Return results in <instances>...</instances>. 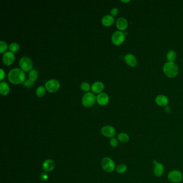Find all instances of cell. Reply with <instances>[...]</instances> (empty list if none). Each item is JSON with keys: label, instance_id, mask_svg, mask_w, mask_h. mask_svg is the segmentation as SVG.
I'll return each instance as SVG.
<instances>
[{"label": "cell", "instance_id": "603a6c76", "mask_svg": "<svg viewBox=\"0 0 183 183\" xmlns=\"http://www.w3.org/2000/svg\"><path fill=\"white\" fill-rule=\"evenodd\" d=\"M46 90L45 88H44V87L41 86L39 87L36 89V94L39 97H42L45 94Z\"/></svg>", "mask_w": 183, "mask_h": 183}, {"label": "cell", "instance_id": "8992f818", "mask_svg": "<svg viewBox=\"0 0 183 183\" xmlns=\"http://www.w3.org/2000/svg\"><path fill=\"white\" fill-rule=\"evenodd\" d=\"M19 64L21 69L25 71H31L33 67L32 60L27 57H21L19 60Z\"/></svg>", "mask_w": 183, "mask_h": 183}, {"label": "cell", "instance_id": "ac0fdd59", "mask_svg": "<svg viewBox=\"0 0 183 183\" xmlns=\"http://www.w3.org/2000/svg\"><path fill=\"white\" fill-rule=\"evenodd\" d=\"M114 18L111 15H106L103 17L102 22L105 26H110L114 22Z\"/></svg>", "mask_w": 183, "mask_h": 183}, {"label": "cell", "instance_id": "52a82bcc", "mask_svg": "<svg viewBox=\"0 0 183 183\" xmlns=\"http://www.w3.org/2000/svg\"><path fill=\"white\" fill-rule=\"evenodd\" d=\"M45 88L50 93H54L59 89V82L54 79L50 80L45 83Z\"/></svg>", "mask_w": 183, "mask_h": 183}, {"label": "cell", "instance_id": "d6a6232c", "mask_svg": "<svg viewBox=\"0 0 183 183\" xmlns=\"http://www.w3.org/2000/svg\"><path fill=\"white\" fill-rule=\"evenodd\" d=\"M165 112L169 113V112H170V111H171V109H170V107L167 106V107L165 108Z\"/></svg>", "mask_w": 183, "mask_h": 183}, {"label": "cell", "instance_id": "4316f807", "mask_svg": "<svg viewBox=\"0 0 183 183\" xmlns=\"http://www.w3.org/2000/svg\"><path fill=\"white\" fill-rule=\"evenodd\" d=\"M8 48V45L7 43L3 41H0V53L5 52V51H7Z\"/></svg>", "mask_w": 183, "mask_h": 183}, {"label": "cell", "instance_id": "7a4b0ae2", "mask_svg": "<svg viewBox=\"0 0 183 183\" xmlns=\"http://www.w3.org/2000/svg\"><path fill=\"white\" fill-rule=\"evenodd\" d=\"M163 71L166 76L174 77L178 73V68L174 62H169L164 64Z\"/></svg>", "mask_w": 183, "mask_h": 183}, {"label": "cell", "instance_id": "6da1fadb", "mask_svg": "<svg viewBox=\"0 0 183 183\" xmlns=\"http://www.w3.org/2000/svg\"><path fill=\"white\" fill-rule=\"evenodd\" d=\"M8 78L11 83L16 84L23 83L25 80V75L22 69L14 68L10 71Z\"/></svg>", "mask_w": 183, "mask_h": 183}, {"label": "cell", "instance_id": "7c38bea8", "mask_svg": "<svg viewBox=\"0 0 183 183\" xmlns=\"http://www.w3.org/2000/svg\"><path fill=\"white\" fill-rule=\"evenodd\" d=\"M3 61L7 66L12 64L15 60V55L12 52L8 51L4 53L3 55Z\"/></svg>", "mask_w": 183, "mask_h": 183}, {"label": "cell", "instance_id": "484cf974", "mask_svg": "<svg viewBox=\"0 0 183 183\" xmlns=\"http://www.w3.org/2000/svg\"><path fill=\"white\" fill-rule=\"evenodd\" d=\"M119 141L116 139V138H111L110 140H109V144L110 145L112 146V147L116 148L118 147V144H119Z\"/></svg>", "mask_w": 183, "mask_h": 183}, {"label": "cell", "instance_id": "ffe728a7", "mask_svg": "<svg viewBox=\"0 0 183 183\" xmlns=\"http://www.w3.org/2000/svg\"><path fill=\"white\" fill-rule=\"evenodd\" d=\"M117 139L119 142L121 143H127L129 140V136L127 134L125 133H121L118 134Z\"/></svg>", "mask_w": 183, "mask_h": 183}, {"label": "cell", "instance_id": "7402d4cb", "mask_svg": "<svg viewBox=\"0 0 183 183\" xmlns=\"http://www.w3.org/2000/svg\"><path fill=\"white\" fill-rule=\"evenodd\" d=\"M167 59L168 60L169 62H174L176 58V53L174 51H170L167 53Z\"/></svg>", "mask_w": 183, "mask_h": 183}, {"label": "cell", "instance_id": "9c48e42d", "mask_svg": "<svg viewBox=\"0 0 183 183\" xmlns=\"http://www.w3.org/2000/svg\"><path fill=\"white\" fill-rule=\"evenodd\" d=\"M125 40V33L122 31L115 32L112 36V43L116 45H119L124 42Z\"/></svg>", "mask_w": 183, "mask_h": 183}, {"label": "cell", "instance_id": "5bb4252c", "mask_svg": "<svg viewBox=\"0 0 183 183\" xmlns=\"http://www.w3.org/2000/svg\"><path fill=\"white\" fill-rule=\"evenodd\" d=\"M125 62L127 64L131 67L136 66L137 64V60L135 56L132 54H128L126 55L124 57Z\"/></svg>", "mask_w": 183, "mask_h": 183}, {"label": "cell", "instance_id": "4fadbf2b", "mask_svg": "<svg viewBox=\"0 0 183 183\" xmlns=\"http://www.w3.org/2000/svg\"><path fill=\"white\" fill-rule=\"evenodd\" d=\"M96 100L99 104L105 105L109 102V98L106 93H102L98 95Z\"/></svg>", "mask_w": 183, "mask_h": 183}, {"label": "cell", "instance_id": "2e32d148", "mask_svg": "<svg viewBox=\"0 0 183 183\" xmlns=\"http://www.w3.org/2000/svg\"><path fill=\"white\" fill-rule=\"evenodd\" d=\"M169 102L168 98L165 96L158 95L156 98V103L157 105L161 106H165Z\"/></svg>", "mask_w": 183, "mask_h": 183}, {"label": "cell", "instance_id": "cb8c5ba5", "mask_svg": "<svg viewBox=\"0 0 183 183\" xmlns=\"http://www.w3.org/2000/svg\"><path fill=\"white\" fill-rule=\"evenodd\" d=\"M29 79L31 81H33V82L36 81L37 79V77H38V73H37V72L35 70H34V69L31 70V71H30V73H29Z\"/></svg>", "mask_w": 183, "mask_h": 183}, {"label": "cell", "instance_id": "44dd1931", "mask_svg": "<svg viewBox=\"0 0 183 183\" xmlns=\"http://www.w3.org/2000/svg\"><path fill=\"white\" fill-rule=\"evenodd\" d=\"M127 170V167L125 164H119L118 165H117L116 168V172L119 174H124L125 172H126Z\"/></svg>", "mask_w": 183, "mask_h": 183}, {"label": "cell", "instance_id": "3957f363", "mask_svg": "<svg viewBox=\"0 0 183 183\" xmlns=\"http://www.w3.org/2000/svg\"><path fill=\"white\" fill-rule=\"evenodd\" d=\"M102 166L105 172L111 173L116 168L113 160L109 157H105L102 160Z\"/></svg>", "mask_w": 183, "mask_h": 183}, {"label": "cell", "instance_id": "f546056e", "mask_svg": "<svg viewBox=\"0 0 183 183\" xmlns=\"http://www.w3.org/2000/svg\"><path fill=\"white\" fill-rule=\"evenodd\" d=\"M48 178V175L47 174H46V172H43L41 173L40 176V179L41 181H46V180H47Z\"/></svg>", "mask_w": 183, "mask_h": 183}, {"label": "cell", "instance_id": "d6986e66", "mask_svg": "<svg viewBox=\"0 0 183 183\" xmlns=\"http://www.w3.org/2000/svg\"><path fill=\"white\" fill-rule=\"evenodd\" d=\"M9 87L7 83L1 82L0 83V93L2 95H7L9 93Z\"/></svg>", "mask_w": 183, "mask_h": 183}, {"label": "cell", "instance_id": "d4e9b609", "mask_svg": "<svg viewBox=\"0 0 183 183\" xmlns=\"http://www.w3.org/2000/svg\"><path fill=\"white\" fill-rule=\"evenodd\" d=\"M9 50L12 52H16L19 49V45L16 43H12L9 45Z\"/></svg>", "mask_w": 183, "mask_h": 183}, {"label": "cell", "instance_id": "30bf717a", "mask_svg": "<svg viewBox=\"0 0 183 183\" xmlns=\"http://www.w3.org/2000/svg\"><path fill=\"white\" fill-rule=\"evenodd\" d=\"M55 167V163L52 159L45 160L42 164V168L45 172H50L52 171Z\"/></svg>", "mask_w": 183, "mask_h": 183}, {"label": "cell", "instance_id": "e0dca14e", "mask_svg": "<svg viewBox=\"0 0 183 183\" xmlns=\"http://www.w3.org/2000/svg\"><path fill=\"white\" fill-rule=\"evenodd\" d=\"M104 86L101 82H96L91 86V90L93 93H99L103 90Z\"/></svg>", "mask_w": 183, "mask_h": 183}, {"label": "cell", "instance_id": "1f68e13d", "mask_svg": "<svg viewBox=\"0 0 183 183\" xmlns=\"http://www.w3.org/2000/svg\"><path fill=\"white\" fill-rule=\"evenodd\" d=\"M0 70H1V77H0V79H1V80H2L3 79L5 78V72L2 69H1Z\"/></svg>", "mask_w": 183, "mask_h": 183}, {"label": "cell", "instance_id": "5b68a950", "mask_svg": "<svg viewBox=\"0 0 183 183\" xmlns=\"http://www.w3.org/2000/svg\"><path fill=\"white\" fill-rule=\"evenodd\" d=\"M95 96L93 93L89 92L86 93L83 96L82 98V104L85 107H90L95 102Z\"/></svg>", "mask_w": 183, "mask_h": 183}, {"label": "cell", "instance_id": "83f0119b", "mask_svg": "<svg viewBox=\"0 0 183 183\" xmlns=\"http://www.w3.org/2000/svg\"><path fill=\"white\" fill-rule=\"evenodd\" d=\"M34 85V82L31 81L30 79H27L23 83V86L26 88H31Z\"/></svg>", "mask_w": 183, "mask_h": 183}, {"label": "cell", "instance_id": "277c9868", "mask_svg": "<svg viewBox=\"0 0 183 183\" xmlns=\"http://www.w3.org/2000/svg\"><path fill=\"white\" fill-rule=\"evenodd\" d=\"M168 178L172 183H180L183 179V174L180 171L174 170L168 174Z\"/></svg>", "mask_w": 183, "mask_h": 183}, {"label": "cell", "instance_id": "8fae6325", "mask_svg": "<svg viewBox=\"0 0 183 183\" xmlns=\"http://www.w3.org/2000/svg\"><path fill=\"white\" fill-rule=\"evenodd\" d=\"M153 163L154 164L153 170H154V174L157 177H161L164 174V167L162 163H158L156 161H154Z\"/></svg>", "mask_w": 183, "mask_h": 183}, {"label": "cell", "instance_id": "4dcf8cb0", "mask_svg": "<svg viewBox=\"0 0 183 183\" xmlns=\"http://www.w3.org/2000/svg\"><path fill=\"white\" fill-rule=\"evenodd\" d=\"M118 13V10L116 8H113L111 11V14L112 15V16H116Z\"/></svg>", "mask_w": 183, "mask_h": 183}, {"label": "cell", "instance_id": "ba28073f", "mask_svg": "<svg viewBox=\"0 0 183 183\" xmlns=\"http://www.w3.org/2000/svg\"><path fill=\"white\" fill-rule=\"evenodd\" d=\"M100 131L103 136L106 138H114L116 134V129L110 125L103 126Z\"/></svg>", "mask_w": 183, "mask_h": 183}, {"label": "cell", "instance_id": "9a60e30c", "mask_svg": "<svg viewBox=\"0 0 183 183\" xmlns=\"http://www.w3.org/2000/svg\"><path fill=\"white\" fill-rule=\"evenodd\" d=\"M116 25L120 30H125L128 25V22L125 18L120 17L116 21Z\"/></svg>", "mask_w": 183, "mask_h": 183}, {"label": "cell", "instance_id": "f1b7e54d", "mask_svg": "<svg viewBox=\"0 0 183 183\" xmlns=\"http://www.w3.org/2000/svg\"><path fill=\"white\" fill-rule=\"evenodd\" d=\"M81 88L83 91H88L90 89V86L87 82H83L81 84Z\"/></svg>", "mask_w": 183, "mask_h": 183}]
</instances>
